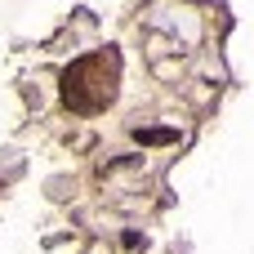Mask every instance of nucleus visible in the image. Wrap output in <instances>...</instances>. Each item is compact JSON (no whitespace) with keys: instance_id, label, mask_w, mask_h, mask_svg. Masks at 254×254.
I'll return each instance as SVG.
<instances>
[{"instance_id":"obj_1","label":"nucleus","mask_w":254,"mask_h":254,"mask_svg":"<svg viewBox=\"0 0 254 254\" xmlns=\"http://www.w3.org/2000/svg\"><path fill=\"white\" fill-rule=\"evenodd\" d=\"M116 80H121V58L112 49L76 58L63 71V103L71 112H80V116H94V112H103L116 98Z\"/></svg>"},{"instance_id":"obj_2","label":"nucleus","mask_w":254,"mask_h":254,"mask_svg":"<svg viewBox=\"0 0 254 254\" xmlns=\"http://www.w3.org/2000/svg\"><path fill=\"white\" fill-rule=\"evenodd\" d=\"M134 138L147 143V147H165V143H179V129H170V125H152V129H134Z\"/></svg>"}]
</instances>
